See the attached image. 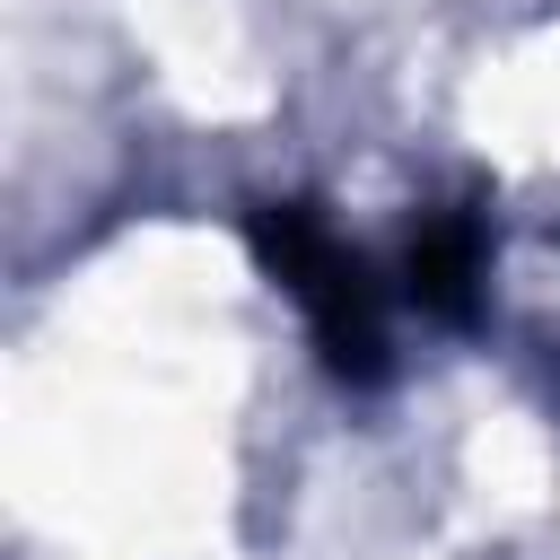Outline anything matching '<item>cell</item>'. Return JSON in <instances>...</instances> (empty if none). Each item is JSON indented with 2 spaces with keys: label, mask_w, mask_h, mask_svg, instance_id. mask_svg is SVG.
<instances>
[{
  "label": "cell",
  "mask_w": 560,
  "mask_h": 560,
  "mask_svg": "<svg viewBox=\"0 0 560 560\" xmlns=\"http://www.w3.org/2000/svg\"><path fill=\"white\" fill-rule=\"evenodd\" d=\"M254 245L280 271V289L306 306L324 359L341 376H376L385 368V324H376V289H368L359 254H341V236L324 219H306V210H262L254 219Z\"/></svg>",
  "instance_id": "cell-1"
},
{
  "label": "cell",
  "mask_w": 560,
  "mask_h": 560,
  "mask_svg": "<svg viewBox=\"0 0 560 560\" xmlns=\"http://www.w3.org/2000/svg\"><path fill=\"white\" fill-rule=\"evenodd\" d=\"M472 271H481L472 228L438 219V228H420V236H411V298H420L429 315H464V306H472Z\"/></svg>",
  "instance_id": "cell-2"
}]
</instances>
